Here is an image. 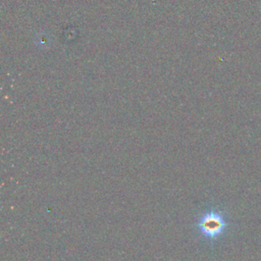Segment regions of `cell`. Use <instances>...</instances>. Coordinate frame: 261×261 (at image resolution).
<instances>
[{"label": "cell", "instance_id": "6da1fadb", "mask_svg": "<svg viewBox=\"0 0 261 261\" xmlns=\"http://www.w3.org/2000/svg\"><path fill=\"white\" fill-rule=\"evenodd\" d=\"M230 228L232 220L226 210L220 206L206 208L196 216L194 222V228L198 237L210 247L220 241Z\"/></svg>", "mask_w": 261, "mask_h": 261}]
</instances>
